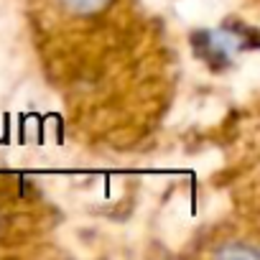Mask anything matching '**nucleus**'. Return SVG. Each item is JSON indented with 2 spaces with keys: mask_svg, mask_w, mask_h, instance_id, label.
<instances>
[{
  "mask_svg": "<svg viewBox=\"0 0 260 260\" xmlns=\"http://www.w3.org/2000/svg\"><path fill=\"white\" fill-rule=\"evenodd\" d=\"M61 3L72 11V13H79V16H89V13H97L107 6V0H61Z\"/></svg>",
  "mask_w": 260,
  "mask_h": 260,
  "instance_id": "nucleus-1",
  "label": "nucleus"
},
{
  "mask_svg": "<svg viewBox=\"0 0 260 260\" xmlns=\"http://www.w3.org/2000/svg\"><path fill=\"white\" fill-rule=\"evenodd\" d=\"M219 255H247V257H255V250H242V247H235V250H222Z\"/></svg>",
  "mask_w": 260,
  "mask_h": 260,
  "instance_id": "nucleus-2",
  "label": "nucleus"
}]
</instances>
